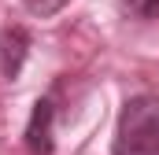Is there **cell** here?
I'll use <instances>...</instances> for the list:
<instances>
[{"instance_id":"obj_1","label":"cell","mask_w":159,"mask_h":155,"mask_svg":"<svg viewBox=\"0 0 159 155\" xmlns=\"http://www.w3.org/2000/svg\"><path fill=\"white\" fill-rule=\"evenodd\" d=\"M111 155H159V96H129L119 111Z\"/></svg>"},{"instance_id":"obj_2","label":"cell","mask_w":159,"mask_h":155,"mask_svg":"<svg viewBox=\"0 0 159 155\" xmlns=\"http://www.w3.org/2000/svg\"><path fill=\"white\" fill-rule=\"evenodd\" d=\"M52 126H56V100L52 96H41L30 111V122H26V152L30 155H52L56 152V137H52Z\"/></svg>"},{"instance_id":"obj_3","label":"cell","mask_w":159,"mask_h":155,"mask_svg":"<svg viewBox=\"0 0 159 155\" xmlns=\"http://www.w3.org/2000/svg\"><path fill=\"white\" fill-rule=\"evenodd\" d=\"M26 55H30V33L22 26H7L0 33V74L15 81L26 67Z\"/></svg>"},{"instance_id":"obj_4","label":"cell","mask_w":159,"mask_h":155,"mask_svg":"<svg viewBox=\"0 0 159 155\" xmlns=\"http://www.w3.org/2000/svg\"><path fill=\"white\" fill-rule=\"evenodd\" d=\"M119 7L129 19H156L159 15V0H119Z\"/></svg>"},{"instance_id":"obj_5","label":"cell","mask_w":159,"mask_h":155,"mask_svg":"<svg viewBox=\"0 0 159 155\" xmlns=\"http://www.w3.org/2000/svg\"><path fill=\"white\" fill-rule=\"evenodd\" d=\"M22 4H26V11H30V15H37V19H52V15H56V11H63L70 0H22Z\"/></svg>"}]
</instances>
